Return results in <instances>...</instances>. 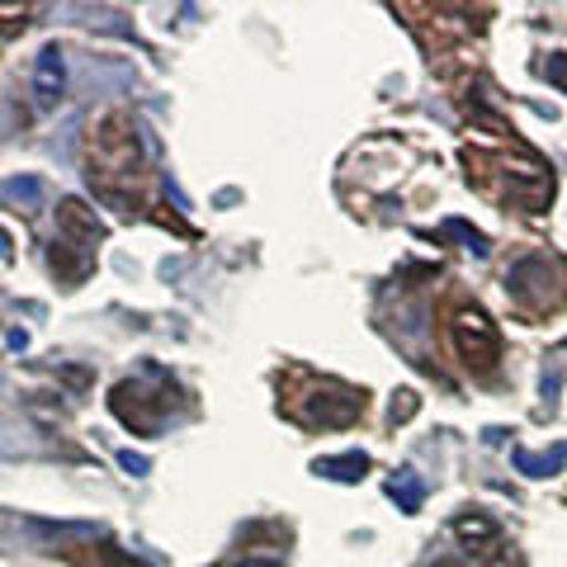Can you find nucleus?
Returning <instances> with one entry per match:
<instances>
[{"label": "nucleus", "instance_id": "1", "mask_svg": "<svg viewBox=\"0 0 567 567\" xmlns=\"http://www.w3.org/2000/svg\"><path fill=\"white\" fill-rule=\"evenodd\" d=\"M85 175L110 204H128V189L142 181V137L128 110H104L91 123Z\"/></svg>", "mask_w": 567, "mask_h": 567}, {"label": "nucleus", "instance_id": "2", "mask_svg": "<svg viewBox=\"0 0 567 567\" xmlns=\"http://www.w3.org/2000/svg\"><path fill=\"white\" fill-rule=\"evenodd\" d=\"M450 346L458 354V364L477 379L502 364V331H496V322L477 303H458L450 312Z\"/></svg>", "mask_w": 567, "mask_h": 567}, {"label": "nucleus", "instance_id": "3", "mask_svg": "<svg viewBox=\"0 0 567 567\" xmlns=\"http://www.w3.org/2000/svg\"><path fill=\"white\" fill-rule=\"evenodd\" d=\"M506 293L511 303L525 312H554L563 308V279L544 256H525L506 270Z\"/></svg>", "mask_w": 567, "mask_h": 567}, {"label": "nucleus", "instance_id": "4", "mask_svg": "<svg viewBox=\"0 0 567 567\" xmlns=\"http://www.w3.org/2000/svg\"><path fill=\"white\" fill-rule=\"evenodd\" d=\"M450 535L477 563H502L506 558V535H502V525H496L487 511H464V516H454Z\"/></svg>", "mask_w": 567, "mask_h": 567}, {"label": "nucleus", "instance_id": "5", "mask_svg": "<svg viewBox=\"0 0 567 567\" xmlns=\"http://www.w3.org/2000/svg\"><path fill=\"white\" fill-rule=\"evenodd\" d=\"M360 412H364V393L341 388V383L317 388V393H308L303 406H298V416H303L308 425H350Z\"/></svg>", "mask_w": 567, "mask_h": 567}, {"label": "nucleus", "instance_id": "6", "mask_svg": "<svg viewBox=\"0 0 567 567\" xmlns=\"http://www.w3.org/2000/svg\"><path fill=\"white\" fill-rule=\"evenodd\" d=\"M58 241L76 246V251H85V256H95V251H100V241H104L100 213L85 204V199H76V194L58 204Z\"/></svg>", "mask_w": 567, "mask_h": 567}, {"label": "nucleus", "instance_id": "7", "mask_svg": "<svg viewBox=\"0 0 567 567\" xmlns=\"http://www.w3.org/2000/svg\"><path fill=\"white\" fill-rule=\"evenodd\" d=\"M110 406H114V416H118L123 425H133L137 435H152L156 425H162L166 398H142V388H137V383H118V388H114V398H110Z\"/></svg>", "mask_w": 567, "mask_h": 567}, {"label": "nucleus", "instance_id": "8", "mask_svg": "<svg viewBox=\"0 0 567 567\" xmlns=\"http://www.w3.org/2000/svg\"><path fill=\"white\" fill-rule=\"evenodd\" d=\"M62 95H66V58L58 43H48L39 62H33V100H39V110H58Z\"/></svg>", "mask_w": 567, "mask_h": 567}, {"label": "nucleus", "instance_id": "9", "mask_svg": "<svg viewBox=\"0 0 567 567\" xmlns=\"http://www.w3.org/2000/svg\"><path fill=\"white\" fill-rule=\"evenodd\" d=\"M48 265L58 270V279L66 284V289H76V284L95 270V256H85V251H76V246H66V241H58L52 237V251H48Z\"/></svg>", "mask_w": 567, "mask_h": 567}, {"label": "nucleus", "instance_id": "10", "mask_svg": "<svg viewBox=\"0 0 567 567\" xmlns=\"http://www.w3.org/2000/svg\"><path fill=\"white\" fill-rule=\"evenodd\" d=\"M312 468L322 477H331V483H360L369 473V458L364 454H336V458H317Z\"/></svg>", "mask_w": 567, "mask_h": 567}, {"label": "nucleus", "instance_id": "11", "mask_svg": "<svg viewBox=\"0 0 567 567\" xmlns=\"http://www.w3.org/2000/svg\"><path fill=\"white\" fill-rule=\"evenodd\" d=\"M388 496L398 502V511H406V516H412V511H421V502H425V483H421L412 468H402L393 483H388Z\"/></svg>", "mask_w": 567, "mask_h": 567}, {"label": "nucleus", "instance_id": "12", "mask_svg": "<svg viewBox=\"0 0 567 567\" xmlns=\"http://www.w3.org/2000/svg\"><path fill=\"white\" fill-rule=\"evenodd\" d=\"M567 464V445H558L554 454H529V450H516V468L529 473V477H548Z\"/></svg>", "mask_w": 567, "mask_h": 567}, {"label": "nucleus", "instance_id": "13", "mask_svg": "<svg viewBox=\"0 0 567 567\" xmlns=\"http://www.w3.org/2000/svg\"><path fill=\"white\" fill-rule=\"evenodd\" d=\"M33 6H0V33H24Z\"/></svg>", "mask_w": 567, "mask_h": 567}, {"label": "nucleus", "instance_id": "14", "mask_svg": "<svg viewBox=\"0 0 567 567\" xmlns=\"http://www.w3.org/2000/svg\"><path fill=\"white\" fill-rule=\"evenodd\" d=\"M445 233H454V237H464V241H468V251H477V256H487V237H483V233H473V227H468V223H458V218H450V223H445Z\"/></svg>", "mask_w": 567, "mask_h": 567}, {"label": "nucleus", "instance_id": "15", "mask_svg": "<svg viewBox=\"0 0 567 567\" xmlns=\"http://www.w3.org/2000/svg\"><path fill=\"white\" fill-rule=\"evenodd\" d=\"M544 81H548V85H558V91L567 95V52H554V58L544 62Z\"/></svg>", "mask_w": 567, "mask_h": 567}, {"label": "nucleus", "instance_id": "16", "mask_svg": "<svg viewBox=\"0 0 567 567\" xmlns=\"http://www.w3.org/2000/svg\"><path fill=\"white\" fill-rule=\"evenodd\" d=\"M0 194H10V199H20L24 194L29 204H43V185L39 181H10V185H0Z\"/></svg>", "mask_w": 567, "mask_h": 567}, {"label": "nucleus", "instance_id": "17", "mask_svg": "<svg viewBox=\"0 0 567 567\" xmlns=\"http://www.w3.org/2000/svg\"><path fill=\"white\" fill-rule=\"evenodd\" d=\"M416 406H421L416 393H398V398H393V421H412Z\"/></svg>", "mask_w": 567, "mask_h": 567}, {"label": "nucleus", "instance_id": "18", "mask_svg": "<svg viewBox=\"0 0 567 567\" xmlns=\"http://www.w3.org/2000/svg\"><path fill=\"white\" fill-rule=\"evenodd\" d=\"M118 464H123V468H133V473H147V458H137V454H123Z\"/></svg>", "mask_w": 567, "mask_h": 567}, {"label": "nucleus", "instance_id": "19", "mask_svg": "<svg viewBox=\"0 0 567 567\" xmlns=\"http://www.w3.org/2000/svg\"><path fill=\"white\" fill-rule=\"evenodd\" d=\"M6 251H10V237H6V233H0V256H6Z\"/></svg>", "mask_w": 567, "mask_h": 567}, {"label": "nucleus", "instance_id": "20", "mask_svg": "<svg viewBox=\"0 0 567 567\" xmlns=\"http://www.w3.org/2000/svg\"><path fill=\"white\" fill-rule=\"evenodd\" d=\"M246 567H279V563H246Z\"/></svg>", "mask_w": 567, "mask_h": 567}]
</instances>
